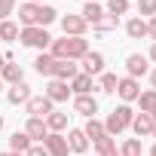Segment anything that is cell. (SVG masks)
I'll use <instances>...</instances> for the list:
<instances>
[{
	"label": "cell",
	"mask_w": 156,
	"mask_h": 156,
	"mask_svg": "<svg viewBox=\"0 0 156 156\" xmlns=\"http://www.w3.org/2000/svg\"><path fill=\"white\" fill-rule=\"evenodd\" d=\"M116 25H119V19H116V16H107V19H101V22L92 25V28H95V34H107V31H116Z\"/></svg>",
	"instance_id": "30"
},
{
	"label": "cell",
	"mask_w": 156,
	"mask_h": 156,
	"mask_svg": "<svg viewBox=\"0 0 156 156\" xmlns=\"http://www.w3.org/2000/svg\"><path fill=\"white\" fill-rule=\"evenodd\" d=\"M98 156H119L116 144H107V147H98Z\"/></svg>",
	"instance_id": "36"
},
{
	"label": "cell",
	"mask_w": 156,
	"mask_h": 156,
	"mask_svg": "<svg viewBox=\"0 0 156 156\" xmlns=\"http://www.w3.org/2000/svg\"><path fill=\"white\" fill-rule=\"evenodd\" d=\"M80 73V67H76L73 61H58L55 58V67H52V80H61V83H70L73 76Z\"/></svg>",
	"instance_id": "10"
},
{
	"label": "cell",
	"mask_w": 156,
	"mask_h": 156,
	"mask_svg": "<svg viewBox=\"0 0 156 156\" xmlns=\"http://www.w3.org/2000/svg\"><path fill=\"white\" fill-rule=\"evenodd\" d=\"M73 110H76V113H83V116H89V119H92V116L98 113V101H95L92 95H76V101H73Z\"/></svg>",
	"instance_id": "15"
},
{
	"label": "cell",
	"mask_w": 156,
	"mask_h": 156,
	"mask_svg": "<svg viewBox=\"0 0 156 156\" xmlns=\"http://www.w3.org/2000/svg\"><path fill=\"white\" fill-rule=\"evenodd\" d=\"M31 3H34V0H31Z\"/></svg>",
	"instance_id": "48"
},
{
	"label": "cell",
	"mask_w": 156,
	"mask_h": 156,
	"mask_svg": "<svg viewBox=\"0 0 156 156\" xmlns=\"http://www.w3.org/2000/svg\"><path fill=\"white\" fill-rule=\"evenodd\" d=\"M67 126V113H58V110H52L49 116H46V129L49 132H61Z\"/></svg>",
	"instance_id": "24"
},
{
	"label": "cell",
	"mask_w": 156,
	"mask_h": 156,
	"mask_svg": "<svg viewBox=\"0 0 156 156\" xmlns=\"http://www.w3.org/2000/svg\"><path fill=\"white\" fill-rule=\"evenodd\" d=\"M116 83H119V80H116V73H101L95 89H101V92H116Z\"/></svg>",
	"instance_id": "28"
},
{
	"label": "cell",
	"mask_w": 156,
	"mask_h": 156,
	"mask_svg": "<svg viewBox=\"0 0 156 156\" xmlns=\"http://www.w3.org/2000/svg\"><path fill=\"white\" fill-rule=\"evenodd\" d=\"M67 147H70L73 153H86V147H89L86 132H83V129H70V132H67Z\"/></svg>",
	"instance_id": "18"
},
{
	"label": "cell",
	"mask_w": 156,
	"mask_h": 156,
	"mask_svg": "<svg viewBox=\"0 0 156 156\" xmlns=\"http://www.w3.org/2000/svg\"><path fill=\"white\" fill-rule=\"evenodd\" d=\"M150 83H153V89H156V70H153V73H150Z\"/></svg>",
	"instance_id": "39"
},
{
	"label": "cell",
	"mask_w": 156,
	"mask_h": 156,
	"mask_svg": "<svg viewBox=\"0 0 156 156\" xmlns=\"http://www.w3.org/2000/svg\"><path fill=\"white\" fill-rule=\"evenodd\" d=\"M83 132H86V138H92V144H95L98 138H104V135H107V132H104V122H98L95 116L86 122V129H83Z\"/></svg>",
	"instance_id": "25"
},
{
	"label": "cell",
	"mask_w": 156,
	"mask_h": 156,
	"mask_svg": "<svg viewBox=\"0 0 156 156\" xmlns=\"http://www.w3.org/2000/svg\"><path fill=\"white\" fill-rule=\"evenodd\" d=\"M138 16L153 19V16H156V0H138Z\"/></svg>",
	"instance_id": "33"
},
{
	"label": "cell",
	"mask_w": 156,
	"mask_h": 156,
	"mask_svg": "<svg viewBox=\"0 0 156 156\" xmlns=\"http://www.w3.org/2000/svg\"><path fill=\"white\" fill-rule=\"evenodd\" d=\"M126 34H129L132 40H141V37H147V22H144L141 16L129 19V22H126Z\"/></svg>",
	"instance_id": "20"
},
{
	"label": "cell",
	"mask_w": 156,
	"mask_h": 156,
	"mask_svg": "<svg viewBox=\"0 0 156 156\" xmlns=\"http://www.w3.org/2000/svg\"><path fill=\"white\" fill-rule=\"evenodd\" d=\"M80 61H83V70L80 73H86V76H101L104 73V55L101 52H86Z\"/></svg>",
	"instance_id": "5"
},
{
	"label": "cell",
	"mask_w": 156,
	"mask_h": 156,
	"mask_svg": "<svg viewBox=\"0 0 156 156\" xmlns=\"http://www.w3.org/2000/svg\"><path fill=\"white\" fill-rule=\"evenodd\" d=\"M16 0H0V22H6V16H12Z\"/></svg>",
	"instance_id": "34"
},
{
	"label": "cell",
	"mask_w": 156,
	"mask_h": 156,
	"mask_svg": "<svg viewBox=\"0 0 156 156\" xmlns=\"http://www.w3.org/2000/svg\"><path fill=\"white\" fill-rule=\"evenodd\" d=\"M147 37H150V40L156 43V16H153V19L147 22Z\"/></svg>",
	"instance_id": "37"
},
{
	"label": "cell",
	"mask_w": 156,
	"mask_h": 156,
	"mask_svg": "<svg viewBox=\"0 0 156 156\" xmlns=\"http://www.w3.org/2000/svg\"><path fill=\"white\" fill-rule=\"evenodd\" d=\"M0 129H3V116H0Z\"/></svg>",
	"instance_id": "44"
},
{
	"label": "cell",
	"mask_w": 156,
	"mask_h": 156,
	"mask_svg": "<svg viewBox=\"0 0 156 156\" xmlns=\"http://www.w3.org/2000/svg\"><path fill=\"white\" fill-rule=\"evenodd\" d=\"M0 156H22V153H12V150H9V153H0Z\"/></svg>",
	"instance_id": "41"
},
{
	"label": "cell",
	"mask_w": 156,
	"mask_h": 156,
	"mask_svg": "<svg viewBox=\"0 0 156 156\" xmlns=\"http://www.w3.org/2000/svg\"><path fill=\"white\" fill-rule=\"evenodd\" d=\"M28 98H31V86L25 80L16 83V86H9V92H6V101L9 104H28Z\"/></svg>",
	"instance_id": "14"
},
{
	"label": "cell",
	"mask_w": 156,
	"mask_h": 156,
	"mask_svg": "<svg viewBox=\"0 0 156 156\" xmlns=\"http://www.w3.org/2000/svg\"><path fill=\"white\" fill-rule=\"evenodd\" d=\"M138 104H141V113H150V110L156 107V89L141 92V95H138Z\"/></svg>",
	"instance_id": "26"
},
{
	"label": "cell",
	"mask_w": 156,
	"mask_h": 156,
	"mask_svg": "<svg viewBox=\"0 0 156 156\" xmlns=\"http://www.w3.org/2000/svg\"><path fill=\"white\" fill-rule=\"evenodd\" d=\"M37 19H40V3H22L19 6V22L25 25V28H37Z\"/></svg>",
	"instance_id": "11"
},
{
	"label": "cell",
	"mask_w": 156,
	"mask_h": 156,
	"mask_svg": "<svg viewBox=\"0 0 156 156\" xmlns=\"http://www.w3.org/2000/svg\"><path fill=\"white\" fill-rule=\"evenodd\" d=\"M116 92H119V98L129 104V101H138V95H141V83L138 80H132V76H122V80L116 83Z\"/></svg>",
	"instance_id": "7"
},
{
	"label": "cell",
	"mask_w": 156,
	"mask_h": 156,
	"mask_svg": "<svg viewBox=\"0 0 156 156\" xmlns=\"http://www.w3.org/2000/svg\"><path fill=\"white\" fill-rule=\"evenodd\" d=\"M52 67H55V58H52L49 52H40V55L34 58V70H37L40 76H52Z\"/></svg>",
	"instance_id": "21"
},
{
	"label": "cell",
	"mask_w": 156,
	"mask_h": 156,
	"mask_svg": "<svg viewBox=\"0 0 156 156\" xmlns=\"http://www.w3.org/2000/svg\"><path fill=\"white\" fill-rule=\"evenodd\" d=\"M92 3H98V0H92Z\"/></svg>",
	"instance_id": "47"
},
{
	"label": "cell",
	"mask_w": 156,
	"mask_h": 156,
	"mask_svg": "<svg viewBox=\"0 0 156 156\" xmlns=\"http://www.w3.org/2000/svg\"><path fill=\"white\" fill-rule=\"evenodd\" d=\"M86 22H83V16H64L61 19V31H64V37H83L86 34Z\"/></svg>",
	"instance_id": "8"
},
{
	"label": "cell",
	"mask_w": 156,
	"mask_h": 156,
	"mask_svg": "<svg viewBox=\"0 0 156 156\" xmlns=\"http://www.w3.org/2000/svg\"><path fill=\"white\" fill-rule=\"evenodd\" d=\"M119 156H141V141H138V138H129V141L119 147Z\"/></svg>",
	"instance_id": "31"
},
{
	"label": "cell",
	"mask_w": 156,
	"mask_h": 156,
	"mask_svg": "<svg viewBox=\"0 0 156 156\" xmlns=\"http://www.w3.org/2000/svg\"><path fill=\"white\" fill-rule=\"evenodd\" d=\"M126 70H129V76L132 80H138V76H144L150 67H147V55H141V52H132L129 58H126Z\"/></svg>",
	"instance_id": "9"
},
{
	"label": "cell",
	"mask_w": 156,
	"mask_h": 156,
	"mask_svg": "<svg viewBox=\"0 0 156 156\" xmlns=\"http://www.w3.org/2000/svg\"><path fill=\"white\" fill-rule=\"evenodd\" d=\"M80 16H83V22H86V25H98V22L104 19V9H101L98 3H92V0H89V3L83 6V12H80Z\"/></svg>",
	"instance_id": "22"
},
{
	"label": "cell",
	"mask_w": 156,
	"mask_h": 156,
	"mask_svg": "<svg viewBox=\"0 0 156 156\" xmlns=\"http://www.w3.org/2000/svg\"><path fill=\"white\" fill-rule=\"evenodd\" d=\"M0 80H3V83H9V86L22 83V80H25V70H22V64H12V61H6V64H3V70H0Z\"/></svg>",
	"instance_id": "16"
},
{
	"label": "cell",
	"mask_w": 156,
	"mask_h": 156,
	"mask_svg": "<svg viewBox=\"0 0 156 156\" xmlns=\"http://www.w3.org/2000/svg\"><path fill=\"white\" fill-rule=\"evenodd\" d=\"M25 156H49V153H46V147H43V144H31Z\"/></svg>",
	"instance_id": "35"
},
{
	"label": "cell",
	"mask_w": 156,
	"mask_h": 156,
	"mask_svg": "<svg viewBox=\"0 0 156 156\" xmlns=\"http://www.w3.org/2000/svg\"><path fill=\"white\" fill-rule=\"evenodd\" d=\"M43 147H46V153L49 156H67V138L61 135V132H49L46 138H43Z\"/></svg>",
	"instance_id": "4"
},
{
	"label": "cell",
	"mask_w": 156,
	"mask_h": 156,
	"mask_svg": "<svg viewBox=\"0 0 156 156\" xmlns=\"http://www.w3.org/2000/svg\"><path fill=\"white\" fill-rule=\"evenodd\" d=\"M25 135H28L31 141H43V138L49 135V129H46V119H37V116H31V119H28V126H25Z\"/></svg>",
	"instance_id": "17"
},
{
	"label": "cell",
	"mask_w": 156,
	"mask_h": 156,
	"mask_svg": "<svg viewBox=\"0 0 156 156\" xmlns=\"http://www.w3.org/2000/svg\"><path fill=\"white\" fill-rule=\"evenodd\" d=\"M31 144H34V141H31L25 132H16V135L9 138V150H12V153H22V156L28 153V147H31Z\"/></svg>",
	"instance_id": "23"
},
{
	"label": "cell",
	"mask_w": 156,
	"mask_h": 156,
	"mask_svg": "<svg viewBox=\"0 0 156 156\" xmlns=\"http://www.w3.org/2000/svg\"><path fill=\"white\" fill-rule=\"evenodd\" d=\"M86 52H89L86 37H64V40H52L49 43V55L58 58V61H76Z\"/></svg>",
	"instance_id": "1"
},
{
	"label": "cell",
	"mask_w": 156,
	"mask_h": 156,
	"mask_svg": "<svg viewBox=\"0 0 156 156\" xmlns=\"http://www.w3.org/2000/svg\"><path fill=\"white\" fill-rule=\"evenodd\" d=\"M147 58H150V61H153V64H156V43H153V46H150V55H147Z\"/></svg>",
	"instance_id": "38"
},
{
	"label": "cell",
	"mask_w": 156,
	"mask_h": 156,
	"mask_svg": "<svg viewBox=\"0 0 156 156\" xmlns=\"http://www.w3.org/2000/svg\"><path fill=\"white\" fill-rule=\"evenodd\" d=\"M0 89H3V80H0Z\"/></svg>",
	"instance_id": "45"
},
{
	"label": "cell",
	"mask_w": 156,
	"mask_h": 156,
	"mask_svg": "<svg viewBox=\"0 0 156 156\" xmlns=\"http://www.w3.org/2000/svg\"><path fill=\"white\" fill-rule=\"evenodd\" d=\"M43 95H46L52 104H55V101H67V95H70V86H67V83H61V80H52V83L46 86V92H43Z\"/></svg>",
	"instance_id": "13"
},
{
	"label": "cell",
	"mask_w": 156,
	"mask_h": 156,
	"mask_svg": "<svg viewBox=\"0 0 156 156\" xmlns=\"http://www.w3.org/2000/svg\"><path fill=\"white\" fill-rule=\"evenodd\" d=\"M19 37V25H12L9 19L0 22V40H16Z\"/></svg>",
	"instance_id": "32"
},
{
	"label": "cell",
	"mask_w": 156,
	"mask_h": 156,
	"mask_svg": "<svg viewBox=\"0 0 156 156\" xmlns=\"http://www.w3.org/2000/svg\"><path fill=\"white\" fill-rule=\"evenodd\" d=\"M150 156H156V144H153V150H150Z\"/></svg>",
	"instance_id": "43"
},
{
	"label": "cell",
	"mask_w": 156,
	"mask_h": 156,
	"mask_svg": "<svg viewBox=\"0 0 156 156\" xmlns=\"http://www.w3.org/2000/svg\"><path fill=\"white\" fill-rule=\"evenodd\" d=\"M25 110H28L31 116H37V119H46V116L52 113V101H49L46 95H37V98L31 95V98H28V104H25Z\"/></svg>",
	"instance_id": "6"
},
{
	"label": "cell",
	"mask_w": 156,
	"mask_h": 156,
	"mask_svg": "<svg viewBox=\"0 0 156 156\" xmlns=\"http://www.w3.org/2000/svg\"><path fill=\"white\" fill-rule=\"evenodd\" d=\"M19 40L25 46H31V49H46L52 43V37L46 34V28H22L19 31Z\"/></svg>",
	"instance_id": "3"
},
{
	"label": "cell",
	"mask_w": 156,
	"mask_h": 156,
	"mask_svg": "<svg viewBox=\"0 0 156 156\" xmlns=\"http://www.w3.org/2000/svg\"><path fill=\"white\" fill-rule=\"evenodd\" d=\"M3 64H6V55H0V70H3Z\"/></svg>",
	"instance_id": "40"
},
{
	"label": "cell",
	"mask_w": 156,
	"mask_h": 156,
	"mask_svg": "<svg viewBox=\"0 0 156 156\" xmlns=\"http://www.w3.org/2000/svg\"><path fill=\"white\" fill-rule=\"evenodd\" d=\"M153 129H156V122L150 119V113H135V119H132V132H135L138 138L153 135Z\"/></svg>",
	"instance_id": "12"
},
{
	"label": "cell",
	"mask_w": 156,
	"mask_h": 156,
	"mask_svg": "<svg viewBox=\"0 0 156 156\" xmlns=\"http://www.w3.org/2000/svg\"><path fill=\"white\" fill-rule=\"evenodd\" d=\"M153 138H156V129H153Z\"/></svg>",
	"instance_id": "46"
},
{
	"label": "cell",
	"mask_w": 156,
	"mask_h": 156,
	"mask_svg": "<svg viewBox=\"0 0 156 156\" xmlns=\"http://www.w3.org/2000/svg\"><path fill=\"white\" fill-rule=\"evenodd\" d=\"M70 86V92H76V95H89L92 89H95V83H92V76H86V73H76L73 80L67 83Z\"/></svg>",
	"instance_id": "19"
},
{
	"label": "cell",
	"mask_w": 156,
	"mask_h": 156,
	"mask_svg": "<svg viewBox=\"0 0 156 156\" xmlns=\"http://www.w3.org/2000/svg\"><path fill=\"white\" fill-rule=\"evenodd\" d=\"M150 119H153V122H156V107H153V110H150Z\"/></svg>",
	"instance_id": "42"
},
{
	"label": "cell",
	"mask_w": 156,
	"mask_h": 156,
	"mask_svg": "<svg viewBox=\"0 0 156 156\" xmlns=\"http://www.w3.org/2000/svg\"><path fill=\"white\" fill-rule=\"evenodd\" d=\"M58 19V12L52 9V6H46V3H40V19H37V28H46V25H52Z\"/></svg>",
	"instance_id": "27"
},
{
	"label": "cell",
	"mask_w": 156,
	"mask_h": 156,
	"mask_svg": "<svg viewBox=\"0 0 156 156\" xmlns=\"http://www.w3.org/2000/svg\"><path fill=\"white\" fill-rule=\"evenodd\" d=\"M132 119H135V110H132L129 104H119V107H113V113L107 116L104 132H107V135H119L122 129H129V126H132Z\"/></svg>",
	"instance_id": "2"
},
{
	"label": "cell",
	"mask_w": 156,
	"mask_h": 156,
	"mask_svg": "<svg viewBox=\"0 0 156 156\" xmlns=\"http://www.w3.org/2000/svg\"><path fill=\"white\" fill-rule=\"evenodd\" d=\"M129 12V0H107V16H126Z\"/></svg>",
	"instance_id": "29"
}]
</instances>
